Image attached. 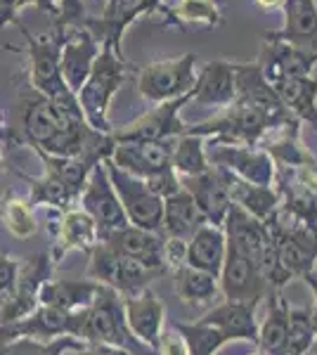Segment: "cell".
<instances>
[{"label": "cell", "instance_id": "6da1fadb", "mask_svg": "<svg viewBox=\"0 0 317 355\" xmlns=\"http://www.w3.org/2000/svg\"><path fill=\"white\" fill-rule=\"evenodd\" d=\"M69 336L88 343V346H117L132 355H154L152 348H147L128 329L123 299L105 284H100L90 308L71 313Z\"/></svg>", "mask_w": 317, "mask_h": 355}, {"label": "cell", "instance_id": "7a4b0ae2", "mask_svg": "<svg viewBox=\"0 0 317 355\" xmlns=\"http://www.w3.org/2000/svg\"><path fill=\"white\" fill-rule=\"evenodd\" d=\"M128 64L123 62V55L114 53L109 45H102V53L97 55L93 69H90L85 83L76 93L78 107L85 116V123L102 135L112 133L109 125V105L114 93L121 88V83L128 76Z\"/></svg>", "mask_w": 317, "mask_h": 355}, {"label": "cell", "instance_id": "3957f363", "mask_svg": "<svg viewBox=\"0 0 317 355\" xmlns=\"http://www.w3.org/2000/svg\"><path fill=\"white\" fill-rule=\"evenodd\" d=\"M88 256H90L88 279L114 289L121 299L140 294V291L149 289V284H152L154 279L161 277V272L128 259V256L117 254V251L109 249V246L102 242L97 244Z\"/></svg>", "mask_w": 317, "mask_h": 355}, {"label": "cell", "instance_id": "277c9868", "mask_svg": "<svg viewBox=\"0 0 317 355\" xmlns=\"http://www.w3.org/2000/svg\"><path fill=\"white\" fill-rule=\"evenodd\" d=\"M105 168L130 225L142 227V230H149V232H161L164 199L149 190L145 180L121 171L109 157L105 159Z\"/></svg>", "mask_w": 317, "mask_h": 355}, {"label": "cell", "instance_id": "5b68a950", "mask_svg": "<svg viewBox=\"0 0 317 355\" xmlns=\"http://www.w3.org/2000/svg\"><path fill=\"white\" fill-rule=\"evenodd\" d=\"M206 159H209L211 166L237 175L239 180L249 182V185L273 187L275 178H277V168H275L273 157L265 150H261L258 145H239V142L213 140L211 147L206 150Z\"/></svg>", "mask_w": 317, "mask_h": 355}, {"label": "cell", "instance_id": "8992f818", "mask_svg": "<svg viewBox=\"0 0 317 355\" xmlns=\"http://www.w3.org/2000/svg\"><path fill=\"white\" fill-rule=\"evenodd\" d=\"M197 55L185 53L175 60H161L152 62L140 71V81H137V93L149 102H169L178 100L182 95H189L197 83Z\"/></svg>", "mask_w": 317, "mask_h": 355}, {"label": "cell", "instance_id": "52a82bcc", "mask_svg": "<svg viewBox=\"0 0 317 355\" xmlns=\"http://www.w3.org/2000/svg\"><path fill=\"white\" fill-rule=\"evenodd\" d=\"M22 31H24V38L28 41L31 85L36 88V93L45 100L57 102V105H67V102L76 100V95L67 88L60 71V45L62 38H65V28H60L53 38H43V41L33 38V33H28L24 26H22Z\"/></svg>", "mask_w": 317, "mask_h": 355}, {"label": "cell", "instance_id": "ba28073f", "mask_svg": "<svg viewBox=\"0 0 317 355\" xmlns=\"http://www.w3.org/2000/svg\"><path fill=\"white\" fill-rule=\"evenodd\" d=\"M218 284H221V294L225 301L256 303V306H261V301L268 299V294L273 291L258 263L239 254L232 246H228L221 275H218Z\"/></svg>", "mask_w": 317, "mask_h": 355}, {"label": "cell", "instance_id": "9c48e42d", "mask_svg": "<svg viewBox=\"0 0 317 355\" xmlns=\"http://www.w3.org/2000/svg\"><path fill=\"white\" fill-rule=\"evenodd\" d=\"M78 204H80V209L95 220L97 230H100V237L130 225L123 214V206H121L117 192H114L112 180H109V175H107L105 159L93 166L88 180H85L83 192H80V197H78Z\"/></svg>", "mask_w": 317, "mask_h": 355}, {"label": "cell", "instance_id": "30bf717a", "mask_svg": "<svg viewBox=\"0 0 317 355\" xmlns=\"http://www.w3.org/2000/svg\"><path fill=\"white\" fill-rule=\"evenodd\" d=\"M192 100V93L178 100H169L157 105V110L147 112L145 116L126 123L123 128L112 130L109 137L114 142H140V140H173L187 133L189 125L180 121V110Z\"/></svg>", "mask_w": 317, "mask_h": 355}, {"label": "cell", "instance_id": "8fae6325", "mask_svg": "<svg viewBox=\"0 0 317 355\" xmlns=\"http://www.w3.org/2000/svg\"><path fill=\"white\" fill-rule=\"evenodd\" d=\"M234 71V102L237 105H246L251 110L261 112L275 128L293 121V116L282 107V102L275 95L273 85L265 81L261 67L253 62H244V64H232Z\"/></svg>", "mask_w": 317, "mask_h": 355}, {"label": "cell", "instance_id": "7c38bea8", "mask_svg": "<svg viewBox=\"0 0 317 355\" xmlns=\"http://www.w3.org/2000/svg\"><path fill=\"white\" fill-rule=\"evenodd\" d=\"M175 140L178 137H173V140L114 142V150L109 159H112L121 171L145 180V178L169 168Z\"/></svg>", "mask_w": 317, "mask_h": 355}, {"label": "cell", "instance_id": "4fadbf2b", "mask_svg": "<svg viewBox=\"0 0 317 355\" xmlns=\"http://www.w3.org/2000/svg\"><path fill=\"white\" fill-rule=\"evenodd\" d=\"M97 55H100V45H97V38L88 28H71L69 33L65 31V38H62L60 45V71L67 88L74 95L85 83Z\"/></svg>", "mask_w": 317, "mask_h": 355}, {"label": "cell", "instance_id": "5bb4252c", "mask_svg": "<svg viewBox=\"0 0 317 355\" xmlns=\"http://www.w3.org/2000/svg\"><path fill=\"white\" fill-rule=\"evenodd\" d=\"M164 239L166 237L161 232H149L135 225H126L121 230H114L105 234V237H100V242L107 244L109 249H114L117 254L128 256V259L164 275Z\"/></svg>", "mask_w": 317, "mask_h": 355}, {"label": "cell", "instance_id": "9a60e30c", "mask_svg": "<svg viewBox=\"0 0 317 355\" xmlns=\"http://www.w3.org/2000/svg\"><path fill=\"white\" fill-rule=\"evenodd\" d=\"M256 64L261 67L265 81L273 85L286 76H310L313 67L317 64V53L265 36L261 60Z\"/></svg>", "mask_w": 317, "mask_h": 355}, {"label": "cell", "instance_id": "2e32d148", "mask_svg": "<svg viewBox=\"0 0 317 355\" xmlns=\"http://www.w3.org/2000/svg\"><path fill=\"white\" fill-rule=\"evenodd\" d=\"M69 327H71V313L53 306H38L36 311L17 322L0 324V343L15 339L53 341L57 336L69 334Z\"/></svg>", "mask_w": 317, "mask_h": 355}, {"label": "cell", "instance_id": "e0dca14e", "mask_svg": "<svg viewBox=\"0 0 317 355\" xmlns=\"http://www.w3.org/2000/svg\"><path fill=\"white\" fill-rule=\"evenodd\" d=\"M180 185H182V190H187L189 197L194 199V204H197L199 214L204 216V220L209 223V225L223 227L230 206H232V199H230L228 187H225L221 173L211 166V168L201 175L180 178Z\"/></svg>", "mask_w": 317, "mask_h": 355}, {"label": "cell", "instance_id": "ac0fdd59", "mask_svg": "<svg viewBox=\"0 0 317 355\" xmlns=\"http://www.w3.org/2000/svg\"><path fill=\"white\" fill-rule=\"evenodd\" d=\"M126 322L132 336H137L147 348H157L161 329L166 327V308L152 289H145L135 296L123 299Z\"/></svg>", "mask_w": 317, "mask_h": 355}, {"label": "cell", "instance_id": "d6986e66", "mask_svg": "<svg viewBox=\"0 0 317 355\" xmlns=\"http://www.w3.org/2000/svg\"><path fill=\"white\" fill-rule=\"evenodd\" d=\"M258 306L256 303H237V301H223L204 318H199L204 324L216 327L230 341H251L258 339Z\"/></svg>", "mask_w": 317, "mask_h": 355}, {"label": "cell", "instance_id": "ffe728a7", "mask_svg": "<svg viewBox=\"0 0 317 355\" xmlns=\"http://www.w3.org/2000/svg\"><path fill=\"white\" fill-rule=\"evenodd\" d=\"M100 244V230H97L95 220L85 214L83 209H69L60 216L55 232V244H53V263H57L69 251H90Z\"/></svg>", "mask_w": 317, "mask_h": 355}, {"label": "cell", "instance_id": "44dd1931", "mask_svg": "<svg viewBox=\"0 0 317 355\" xmlns=\"http://www.w3.org/2000/svg\"><path fill=\"white\" fill-rule=\"evenodd\" d=\"M157 8V0H109L102 19H90L88 31L97 38L100 36L105 45L121 55V36L123 28L135 19L137 15L149 12Z\"/></svg>", "mask_w": 317, "mask_h": 355}, {"label": "cell", "instance_id": "7402d4cb", "mask_svg": "<svg viewBox=\"0 0 317 355\" xmlns=\"http://www.w3.org/2000/svg\"><path fill=\"white\" fill-rule=\"evenodd\" d=\"M223 232L225 239H228V246L237 249L239 254L249 256L256 263L261 259L265 244L270 242L268 225L258 218H253L251 214H246L244 209H239L237 204L230 206L228 218L223 223Z\"/></svg>", "mask_w": 317, "mask_h": 355}, {"label": "cell", "instance_id": "603a6c76", "mask_svg": "<svg viewBox=\"0 0 317 355\" xmlns=\"http://www.w3.org/2000/svg\"><path fill=\"white\" fill-rule=\"evenodd\" d=\"M284 28L268 31L275 41L291 43L296 48L317 53V5L315 0H284Z\"/></svg>", "mask_w": 317, "mask_h": 355}, {"label": "cell", "instance_id": "cb8c5ba5", "mask_svg": "<svg viewBox=\"0 0 317 355\" xmlns=\"http://www.w3.org/2000/svg\"><path fill=\"white\" fill-rule=\"evenodd\" d=\"M213 168H216V166H213ZM216 171L221 173L232 204H237L239 209H244L253 218L268 223L275 216V211L280 209V192L275 190V187L249 185V182L239 180L237 175L228 173V171H223V168H216Z\"/></svg>", "mask_w": 317, "mask_h": 355}, {"label": "cell", "instance_id": "d4e9b609", "mask_svg": "<svg viewBox=\"0 0 317 355\" xmlns=\"http://www.w3.org/2000/svg\"><path fill=\"white\" fill-rule=\"evenodd\" d=\"M100 284L93 279H48L38 291V306H53L67 313L90 308Z\"/></svg>", "mask_w": 317, "mask_h": 355}, {"label": "cell", "instance_id": "484cf974", "mask_svg": "<svg viewBox=\"0 0 317 355\" xmlns=\"http://www.w3.org/2000/svg\"><path fill=\"white\" fill-rule=\"evenodd\" d=\"M192 100L197 105L230 107L234 102V71L230 62H209L197 73L192 88Z\"/></svg>", "mask_w": 317, "mask_h": 355}, {"label": "cell", "instance_id": "4316f807", "mask_svg": "<svg viewBox=\"0 0 317 355\" xmlns=\"http://www.w3.org/2000/svg\"><path fill=\"white\" fill-rule=\"evenodd\" d=\"M228 254V239H225L223 227L216 225H201L197 232L192 234V239L187 242V263L189 268H197L218 277Z\"/></svg>", "mask_w": 317, "mask_h": 355}, {"label": "cell", "instance_id": "83f0119b", "mask_svg": "<svg viewBox=\"0 0 317 355\" xmlns=\"http://www.w3.org/2000/svg\"><path fill=\"white\" fill-rule=\"evenodd\" d=\"M206 225L204 216L199 214L194 199L187 190H178L175 194L164 199V220H161V234L164 237H175L189 242L192 234Z\"/></svg>", "mask_w": 317, "mask_h": 355}, {"label": "cell", "instance_id": "f1b7e54d", "mask_svg": "<svg viewBox=\"0 0 317 355\" xmlns=\"http://www.w3.org/2000/svg\"><path fill=\"white\" fill-rule=\"evenodd\" d=\"M53 256L36 254L33 259L19 263V272H17V320L26 318L38 308V291L50 279L53 272ZM15 320V322H17Z\"/></svg>", "mask_w": 317, "mask_h": 355}, {"label": "cell", "instance_id": "f546056e", "mask_svg": "<svg viewBox=\"0 0 317 355\" xmlns=\"http://www.w3.org/2000/svg\"><path fill=\"white\" fill-rule=\"evenodd\" d=\"M273 90L293 119H303L317 128V81L310 76H286L275 81Z\"/></svg>", "mask_w": 317, "mask_h": 355}, {"label": "cell", "instance_id": "4dcf8cb0", "mask_svg": "<svg viewBox=\"0 0 317 355\" xmlns=\"http://www.w3.org/2000/svg\"><path fill=\"white\" fill-rule=\"evenodd\" d=\"M286 315H289V303L282 299L280 291L268 294V315L258 324L256 346L268 355H284L286 343Z\"/></svg>", "mask_w": 317, "mask_h": 355}, {"label": "cell", "instance_id": "1f68e13d", "mask_svg": "<svg viewBox=\"0 0 317 355\" xmlns=\"http://www.w3.org/2000/svg\"><path fill=\"white\" fill-rule=\"evenodd\" d=\"M173 289L182 303H209L221 294L218 277L189 266H182L173 272Z\"/></svg>", "mask_w": 317, "mask_h": 355}, {"label": "cell", "instance_id": "d6a6232c", "mask_svg": "<svg viewBox=\"0 0 317 355\" xmlns=\"http://www.w3.org/2000/svg\"><path fill=\"white\" fill-rule=\"evenodd\" d=\"M78 197L80 194L74 192L60 175L45 168L43 178L31 180V199H28V204L31 206H50V209H57V211L65 214V211L74 209V204L78 202Z\"/></svg>", "mask_w": 317, "mask_h": 355}, {"label": "cell", "instance_id": "836d02e7", "mask_svg": "<svg viewBox=\"0 0 317 355\" xmlns=\"http://www.w3.org/2000/svg\"><path fill=\"white\" fill-rule=\"evenodd\" d=\"M171 166L182 178H194L206 173L211 168L209 159H206V137L189 135V133L178 137L175 147H173Z\"/></svg>", "mask_w": 317, "mask_h": 355}, {"label": "cell", "instance_id": "e575fe53", "mask_svg": "<svg viewBox=\"0 0 317 355\" xmlns=\"http://www.w3.org/2000/svg\"><path fill=\"white\" fill-rule=\"evenodd\" d=\"M88 343L74 339V336H57L53 341L36 339H15L0 343V355H65L71 351H85Z\"/></svg>", "mask_w": 317, "mask_h": 355}, {"label": "cell", "instance_id": "d590c367", "mask_svg": "<svg viewBox=\"0 0 317 355\" xmlns=\"http://www.w3.org/2000/svg\"><path fill=\"white\" fill-rule=\"evenodd\" d=\"M0 220L17 239H28L38 232V220L33 216V206L15 194H5L0 202Z\"/></svg>", "mask_w": 317, "mask_h": 355}, {"label": "cell", "instance_id": "8d00e7d4", "mask_svg": "<svg viewBox=\"0 0 317 355\" xmlns=\"http://www.w3.org/2000/svg\"><path fill=\"white\" fill-rule=\"evenodd\" d=\"M173 327L185 339L189 355H216L228 343L221 331L211 327V324H204L201 320H197V322H175Z\"/></svg>", "mask_w": 317, "mask_h": 355}, {"label": "cell", "instance_id": "74e56055", "mask_svg": "<svg viewBox=\"0 0 317 355\" xmlns=\"http://www.w3.org/2000/svg\"><path fill=\"white\" fill-rule=\"evenodd\" d=\"M315 329L313 320H310L308 308H293L289 306L286 315V343L284 355H303L315 343Z\"/></svg>", "mask_w": 317, "mask_h": 355}, {"label": "cell", "instance_id": "f35d334b", "mask_svg": "<svg viewBox=\"0 0 317 355\" xmlns=\"http://www.w3.org/2000/svg\"><path fill=\"white\" fill-rule=\"evenodd\" d=\"M175 17L185 21H201V24H221V12L211 0H180L175 8Z\"/></svg>", "mask_w": 317, "mask_h": 355}, {"label": "cell", "instance_id": "ab89813d", "mask_svg": "<svg viewBox=\"0 0 317 355\" xmlns=\"http://www.w3.org/2000/svg\"><path fill=\"white\" fill-rule=\"evenodd\" d=\"M154 355H189L185 339H182L180 331L173 327V324L161 329L157 348H154Z\"/></svg>", "mask_w": 317, "mask_h": 355}, {"label": "cell", "instance_id": "60d3db41", "mask_svg": "<svg viewBox=\"0 0 317 355\" xmlns=\"http://www.w3.org/2000/svg\"><path fill=\"white\" fill-rule=\"evenodd\" d=\"M187 263V242L185 239L166 237L164 239V266L166 270L175 272L178 268H182Z\"/></svg>", "mask_w": 317, "mask_h": 355}, {"label": "cell", "instance_id": "b9f144b4", "mask_svg": "<svg viewBox=\"0 0 317 355\" xmlns=\"http://www.w3.org/2000/svg\"><path fill=\"white\" fill-rule=\"evenodd\" d=\"M17 10H19V0H0V28L17 19Z\"/></svg>", "mask_w": 317, "mask_h": 355}, {"label": "cell", "instance_id": "7bdbcfd3", "mask_svg": "<svg viewBox=\"0 0 317 355\" xmlns=\"http://www.w3.org/2000/svg\"><path fill=\"white\" fill-rule=\"evenodd\" d=\"M24 5H38V8H43L50 17L60 19V0H19V8H24Z\"/></svg>", "mask_w": 317, "mask_h": 355}, {"label": "cell", "instance_id": "ee69618b", "mask_svg": "<svg viewBox=\"0 0 317 355\" xmlns=\"http://www.w3.org/2000/svg\"><path fill=\"white\" fill-rule=\"evenodd\" d=\"M78 355H132V353L117 346H88L85 351H78Z\"/></svg>", "mask_w": 317, "mask_h": 355}, {"label": "cell", "instance_id": "f6af8a7d", "mask_svg": "<svg viewBox=\"0 0 317 355\" xmlns=\"http://www.w3.org/2000/svg\"><path fill=\"white\" fill-rule=\"evenodd\" d=\"M303 279L308 282V287L313 289V296H315V308L310 311V320H313V329H315V336H317V277H315V272L310 270Z\"/></svg>", "mask_w": 317, "mask_h": 355}, {"label": "cell", "instance_id": "bcb514c9", "mask_svg": "<svg viewBox=\"0 0 317 355\" xmlns=\"http://www.w3.org/2000/svg\"><path fill=\"white\" fill-rule=\"evenodd\" d=\"M261 8H277V5H284V0H256Z\"/></svg>", "mask_w": 317, "mask_h": 355}, {"label": "cell", "instance_id": "7dc6e473", "mask_svg": "<svg viewBox=\"0 0 317 355\" xmlns=\"http://www.w3.org/2000/svg\"><path fill=\"white\" fill-rule=\"evenodd\" d=\"M303 355H317V339H315V343H313V346H310Z\"/></svg>", "mask_w": 317, "mask_h": 355}, {"label": "cell", "instance_id": "c3c4849f", "mask_svg": "<svg viewBox=\"0 0 317 355\" xmlns=\"http://www.w3.org/2000/svg\"><path fill=\"white\" fill-rule=\"evenodd\" d=\"M249 355H268V353H265V351H261V348L256 346V351H253V353H249Z\"/></svg>", "mask_w": 317, "mask_h": 355}, {"label": "cell", "instance_id": "681fc988", "mask_svg": "<svg viewBox=\"0 0 317 355\" xmlns=\"http://www.w3.org/2000/svg\"><path fill=\"white\" fill-rule=\"evenodd\" d=\"M65 355H78V351H71V353H65Z\"/></svg>", "mask_w": 317, "mask_h": 355}, {"label": "cell", "instance_id": "f907efd6", "mask_svg": "<svg viewBox=\"0 0 317 355\" xmlns=\"http://www.w3.org/2000/svg\"><path fill=\"white\" fill-rule=\"evenodd\" d=\"M0 171H3V157H0Z\"/></svg>", "mask_w": 317, "mask_h": 355}, {"label": "cell", "instance_id": "816d5d0a", "mask_svg": "<svg viewBox=\"0 0 317 355\" xmlns=\"http://www.w3.org/2000/svg\"><path fill=\"white\" fill-rule=\"evenodd\" d=\"M313 272H315V277H317V266H315V270H313Z\"/></svg>", "mask_w": 317, "mask_h": 355}]
</instances>
